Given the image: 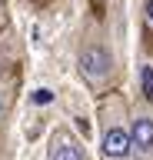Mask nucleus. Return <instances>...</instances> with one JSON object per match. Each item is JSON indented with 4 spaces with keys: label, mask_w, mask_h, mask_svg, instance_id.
I'll list each match as a JSON object with an SVG mask.
<instances>
[{
    "label": "nucleus",
    "mask_w": 153,
    "mask_h": 160,
    "mask_svg": "<svg viewBox=\"0 0 153 160\" xmlns=\"http://www.w3.org/2000/svg\"><path fill=\"white\" fill-rule=\"evenodd\" d=\"M100 150L103 160H133L130 150V107L120 93L100 100Z\"/></svg>",
    "instance_id": "1"
},
{
    "label": "nucleus",
    "mask_w": 153,
    "mask_h": 160,
    "mask_svg": "<svg viewBox=\"0 0 153 160\" xmlns=\"http://www.w3.org/2000/svg\"><path fill=\"white\" fill-rule=\"evenodd\" d=\"M80 73L90 80L93 87H107L117 77V57L103 43H87L80 50Z\"/></svg>",
    "instance_id": "2"
},
{
    "label": "nucleus",
    "mask_w": 153,
    "mask_h": 160,
    "mask_svg": "<svg viewBox=\"0 0 153 160\" xmlns=\"http://www.w3.org/2000/svg\"><path fill=\"white\" fill-rule=\"evenodd\" d=\"M130 150L133 160H153V110L146 103L130 110Z\"/></svg>",
    "instance_id": "3"
},
{
    "label": "nucleus",
    "mask_w": 153,
    "mask_h": 160,
    "mask_svg": "<svg viewBox=\"0 0 153 160\" xmlns=\"http://www.w3.org/2000/svg\"><path fill=\"white\" fill-rule=\"evenodd\" d=\"M47 160H87V150H83L80 137L67 127H57L50 137V150H47Z\"/></svg>",
    "instance_id": "4"
},
{
    "label": "nucleus",
    "mask_w": 153,
    "mask_h": 160,
    "mask_svg": "<svg viewBox=\"0 0 153 160\" xmlns=\"http://www.w3.org/2000/svg\"><path fill=\"white\" fill-rule=\"evenodd\" d=\"M13 100H17V73L0 67V127L7 123V113H10Z\"/></svg>",
    "instance_id": "5"
},
{
    "label": "nucleus",
    "mask_w": 153,
    "mask_h": 160,
    "mask_svg": "<svg viewBox=\"0 0 153 160\" xmlns=\"http://www.w3.org/2000/svg\"><path fill=\"white\" fill-rule=\"evenodd\" d=\"M140 80H143V97H146V103H150V100H153V63H150V60H143Z\"/></svg>",
    "instance_id": "6"
},
{
    "label": "nucleus",
    "mask_w": 153,
    "mask_h": 160,
    "mask_svg": "<svg viewBox=\"0 0 153 160\" xmlns=\"http://www.w3.org/2000/svg\"><path fill=\"white\" fill-rule=\"evenodd\" d=\"M143 13H146V23L153 30V0H143Z\"/></svg>",
    "instance_id": "7"
}]
</instances>
